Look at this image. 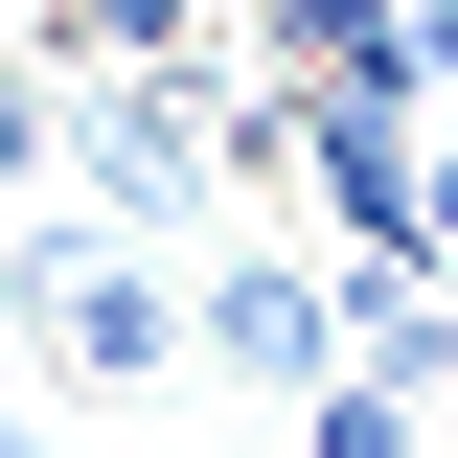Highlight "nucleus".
Listing matches in <instances>:
<instances>
[{
	"label": "nucleus",
	"instance_id": "nucleus-1",
	"mask_svg": "<svg viewBox=\"0 0 458 458\" xmlns=\"http://www.w3.org/2000/svg\"><path fill=\"white\" fill-rule=\"evenodd\" d=\"M69 161H92V207H138V229H183V207H207V92H183V69H114V92L92 114H69Z\"/></svg>",
	"mask_w": 458,
	"mask_h": 458
},
{
	"label": "nucleus",
	"instance_id": "nucleus-2",
	"mask_svg": "<svg viewBox=\"0 0 458 458\" xmlns=\"http://www.w3.org/2000/svg\"><path fill=\"white\" fill-rule=\"evenodd\" d=\"M207 367H229V390H321V367H344V276H321V252H229V276H207Z\"/></svg>",
	"mask_w": 458,
	"mask_h": 458
},
{
	"label": "nucleus",
	"instance_id": "nucleus-3",
	"mask_svg": "<svg viewBox=\"0 0 458 458\" xmlns=\"http://www.w3.org/2000/svg\"><path fill=\"white\" fill-rule=\"evenodd\" d=\"M23 321H47L69 367H92V390H161L183 344H207V298H183V276H138V252H69V276L23 298Z\"/></svg>",
	"mask_w": 458,
	"mask_h": 458
},
{
	"label": "nucleus",
	"instance_id": "nucleus-4",
	"mask_svg": "<svg viewBox=\"0 0 458 458\" xmlns=\"http://www.w3.org/2000/svg\"><path fill=\"white\" fill-rule=\"evenodd\" d=\"M412 367H321V390H298V458H412Z\"/></svg>",
	"mask_w": 458,
	"mask_h": 458
}]
</instances>
